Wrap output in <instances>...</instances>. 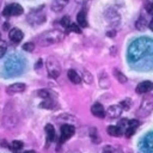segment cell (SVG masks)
<instances>
[{"label": "cell", "mask_w": 153, "mask_h": 153, "mask_svg": "<svg viewBox=\"0 0 153 153\" xmlns=\"http://www.w3.org/2000/svg\"><path fill=\"white\" fill-rule=\"evenodd\" d=\"M45 133H47V139L49 142L54 141L55 139V129L53 127V124H47L45 126Z\"/></svg>", "instance_id": "14"}, {"label": "cell", "mask_w": 153, "mask_h": 153, "mask_svg": "<svg viewBox=\"0 0 153 153\" xmlns=\"http://www.w3.org/2000/svg\"><path fill=\"white\" fill-rule=\"evenodd\" d=\"M41 106L42 108H47V109H53L54 108V102H51L50 98H48L47 100H44V102L41 103Z\"/></svg>", "instance_id": "19"}, {"label": "cell", "mask_w": 153, "mask_h": 153, "mask_svg": "<svg viewBox=\"0 0 153 153\" xmlns=\"http://www.w3.org/2000/svg\"><path fill=\"white\" fill-rule=\"evenodd\" d=\"M62 38H63V33L60 30L54 29V30H49V31H45L42 35H39L37 37V43L39 45L47 47V45H50V44L62 41Z\"/></svg>", "instance_id": "1"}, {"label": "cell", "mask_w": 153, "mask_h": 153, "mask_svg": "<svg viewBox=\"0 0 153 153\" xmlns=\"http://www.w3.org/2000/svg\"><path fill=\"white\" fill-rule=\"evenodd\" d=\"M67 76H68V79H69L73 84H80V81H81L80 75H79V74L76 73V71H74V69H69L68 73H67Z\"/></svg>", "instance_id": "12"}, {"label": "cell", "mask_w": 153, "mask_h": 153, "mask_svg": "<svg viewBox=\"0 0 153 153\" xmlns=\"http://www.w3.org/2000/svg\"><path fill=\"white\" fill-rule=\"evenodd\" d=\"M146 10H147V13H149V14L153 16V2H148L146 5Z\"/></svg>", "instance_id": "29"}, {"label": "cell", "mask_w": 153, "mask_h": 153, "mask_svg": "<svg viewBox=\"0 0 153 153\" xmlns=\"http://www.w3.org/2000/svg\"><path fill=\"white\" fill-rule=\"evenodd\" d=\"M122 110L123 109H122L121 105H111V106H109L108 111L105 112V116L109 117V118H116V117H118L121 115Z\"/></svg>", "instance_id": "7"}, {"label": "cell", "mask_w": 153, "mask_h": 153, "mask_svg": "<svg viewBox=\"0 0 153 153\" xmlns=\"http://www.w3.org/2000/svg\"><path fill=\"white\" fill-rule=\"evenodd\" d=\"M120 105L122 106V109L123 110H128L129 108H130V99H124V100H122L121 103H120Z\"/></svg>", "instance_id": "23"}, {"label": "cell", "mask_w": 153, "mask_h": 153, "mask_svg": "<svg viewBox=\"0 0 153 153\" xmlns=\"http://www.w3.org/2000/svg\"><path fill=\"white\" fill-rule=\"evenodd\" d=\"M6 50H7V44L2 39H0V57H2L5 55Z\"/></svg>", "instance_id": "20"}, {"label": "cell", "mask_w": 153, "mask_h": 153, "mask_svg": "<svg viewBox=\"0 0 153 153\" xmlns=\"http://www.w3.org/2000/svg\"><path fill=\"white\" fill-rule=\"evenodd\" d=\"M2 27H4V29H5V30H7V27H8V23H5V24H4V26H2Z\"/></svg>", "instance_id": "32"}, {"label": "cell", "mask_w": 153, "mask_h": 153, "mask_svg": "<svg viewBox=\"0 0 153 153\" xmlns=\"http://www.w3.org/2000/svg\"><path fill=\"white\" fill-rule=\"evenodd\" d=\"M37 94H38V97H42V98H45V99L50 98L49 92L47 90H39V91H37Z\"/></svg>", "instance_id": "25"}, {"label": "cell", "mask_w": 153, "mask_h": 153, "mask_svg": "<svg viewBox=\"0 0 153 153\" xmlns=\"http://www.w3.org/2000/svg\"><path fill=\"white\" fill-rule=\"evenodd\" d=\"M84 80H85V82H87V84H91V82L93 81V78H92V75L90 74V72H87V71L84 72Z\"/></svg>", "instance_id": "22"}, {"label": "cell", "mask_w": 153, "mask_h": 153, "mask_svg": "<svg viewBox=\"0 0 153 153\" xmlns=\"http://www.w3.org/2000/svg\"><path fill=\"white\" fill-rule=\"evenodd\" d=\"M23 49H24L25 51H33L35 44H33L32 42H27V43H25V44L23 45Z\"/></svg>", "instance_id": "21"}, {"label": "cell", "mask_w": 153, "mask_h": 153, "mask_svg": "<svg viewBox=\"0 0 153 153\" xmlns=\"http://www.w3.org/2000/svg\"><path fill=\"white\" fill-rule=\"evenodd\" d=\"M134 131H135V129H134V128H130V127H128V128H127V130L124 131V134L127 135V137H130V136L134 134Z\"/></svg>", "instance_id": "28"}, {"label": "cell", "mask_w": 153, "mask_h": 153, "mask_svg": "<svg viewBox=\"0 0 153 153\" xmlns=\"http://www.w3.org/2000/svg\"><path fill=\"white\" fill-rule=\"evenodd\" d=\"M148 27H149V29H151V30L153 31V19H152V20H151V22L148 23Z\"/></svg>", "instance_id": "31"}, {"label": "cell", "mask_w": 153, "mask_h": 153, "mask_svg": "<svg viewBox=\"0 0 153 153\" xmlns=\"http://www.w3.org/2000/svg\"><path fill=\"white\" fill-rule=\"evenodd\" d=\"M114 152H115V149L112 147H110V146H108V147H105L103 149V153H114Z\"/></svg>", "instance_id": "30"}, {"label": "cell", "mask_w": 153, "mask_h": 153, "mask_svg": "<svg viewBox=\"0 0 153 153\" xmlns=\"http://www.w3.org/2000/svg\"><path fill=\"white\" fill-rule=\"evenodd\" d=\"M108 134L111 135V136L118 137V136H121V134H123V133L121 131V129L118 128V126H110V127H108Z\"/></svg>", "instance_id": "15"}, {"label": "cell", "mask_w": 153, "mask_h": 153, "mask_svg": "<svg viewBox=\"0 0 153 153\" xmlns=\"http://www.w3.org/2000/svg\"><path fill=\"white\" fill-rule=\"evenodd\" d=\"M68 2H69V0H53L51 10L55 11V12H60V11H62L67 6Z\"/></svg>", "instance_id": "11"}, {"label": "cell", "mask_w": 153, "mask_h": 153, "mask_svg": "<svg viewBox=\"0 0 153 153\" xmlns=\"http://www.w3.org/2000/svg\"><path fill=\"white\" fill-rule=\"evenodd\" d=\"M0 37H1V35H0Z\"/></svg>", "instance_id": "34"}, {"label": "cell", "mask_w": 153, "mask_h": 153, "mask_svg": "<svg viewBox=\"0 0 153 153\" xmlns=\"http://www.w3.org/2000/svg\"><path fill=\"white\" fill-rule=\"evenodd\" d=\"M24 153H36V152L35 151H25Z\"/></svg>", "instance_id": "33"}, {"label": "cell", "mask_w": 153, "mask_h": 153, "mask_svg": "<svg viewBox=\"0 0 153 153\" xmlns=\"http://www.w3.org/2000/svg\"><path fill=\"white\" fill-rule=\"evenodd\" d=\"M22 148H23V142H22V141L14 140V141L11 143V149H12L13 152H19Z\"/></svg>", "instance_id": "16"}, {"label": "cell", "mask_w": 153, "mask_h": 153, "mask_svg": "<svg viewBox=\"0 0 153 153\" xmlns=\"http://www.w3.org/2000/svg\"><path fill=\"white\" fill-rule=\"evenodd\" d=\"M152 88H153V84H152L151 81L146 80V81L140 82V84L136 86V93H139V94H143V93L149 92Z\"/></svg>", "instance_id": "8"}, {"label": "cell", "mask_w": 153, "mask_h": 153, "mask_svg": "<svg viewBox=\"0 0 153 153\" xmlns=\"http://www.w3.org/2000/svg\"><path fill=\"white\" fill-rule=\"evenodd\" d=\"M23 13V7L19 4H10L2 10V14L5 17H11V16H20Z\"/></svg>", "instance_id": "3"}, {"label": "cell", "mask_w": 153, "mask_h": 153, "mask_svg": "<svg viewBox=\"0 0 153 153\" xmlns=\"http://www.w3.org/2000/svg\"><path fill=\"white\" fill-rule=\"evenodd\" d=\"M147 23H146V20H145V18H140L137 22H136V27L139 29V30H142L143 27H145V25H146Z\"/></svg>", "instance_id": "24"}, {"label": "cell", "mask_w": 153, "mask_h": 153, "mask_svg": "<svg viewBox=\"0 0 153 153\" xmlns=\"http://www.w3.org/2000/svg\"><path fill=\"white\" fill-rule=\"evenodd\" d=\"M91 112L96 117H99V118L105 117V110H104V108H103V105L100 103H94L91 106Z\"/></svg>", "instance_id": "10"}, {"label": "cell", "mask_w": 153, "mask_h": 153, "mask_svg": "<svg viewBox=\"0 0 153 153\" xmlns=\"http://www.w3.org/2000/svg\"><path fill=\"white\" fill-rule=\"evenodd\" d=\"M69 30H72L73 32H76V33H80V32H81L80 26H79V25H76V24H72V25L69 26Z\"/></svg>", "instance_id": "27"}, {"label": "cell", "mask_w": 153, "mask_h": 153, "mask_svg": "<svg viewBox=\"0 0 153 153\" xmlns=\"http://www.w3.org/2000/svg\"><path fill=\"white\" fill-rule=\"evenodd\" d=\"M75 133V128L71 124H63L61 127V139H60V142H65L66 140L71 139Z\"/></svg>", "instance_id": "5"}, {"label": "cell", "mask_w": 153, "mask_h": 153, "mask_svg": "<svg viewBox=\"0 0 153 153\" xmlns=\"http://www.w3.org/2000/svg\"><path fill=\"white\" fill-rule=\"evenodd\" d=\"M139 124H140V122L137 120H130V121H128V127H130V128L136 129L139 127Z\"/></svg>", "instance_id": "26"}, {"label": "cell", "mask_w": 153, "mask_h": 153, "mask_svg": "<svg viewBox=\"0 0 153 153\" xmlns=\"http://www.w3.org/2000/svg\"><path fill=\"white\" fill-rule=\"evenodd\" d=\"M45 20V16L42 13V11L39 10H36V11H32L30 12V14L27 16V22L32 25H38V24H42L43 22Z\"/></svg>", "instance_id": "4"}, {"label": "cell", "mask_w": 153, "mask_h": 153, "mask_svg": "<svg viewBox=\"0 0 153 153\" xmlns=\"http://www.w3.org/2000/svg\"><path fill=\"white\" fill-rule=\"evenodd\" d=\"M47 72H48V75L54 79L59 78L61 74V66H60L59 61L53 56L48 57V60H47Z\"/></svg>", "instance_id": "2"}, {"label": "cell", "mask_w": 153, "mask_h": 153, "mask_svg": "<svg viewBox=\"0 0 153 153\" xmlns=\"http://www.w3.org/2000/svg\"><path fill=\"white\" fill-rule=\"evenodd\" d=\"M25 87H26L25 84H23V82H16V84H12V85L7 86L6 91H7V93H10V94H14V93L23 92V91L25 90Z\"/></svg>", "instance_id": "9"}, {"label": "cell", "mask_w": 153, "mask_h": 153, "mask_svg": "<svg viewBox=\"0 0 153 153\" xmlns=\"http://www.w3.org/2000/svg\"><path fill=\"white\" fill-rule=\"evenodd\" d=\"M23 32H22V30L20 29H18V27H13L10 32H8V37H10V39H11V42H13V43H19L22 39H23Z\"/></svg>", "instance_id": "6"}, {"label": "cell", "mask_w": 153, "mask_h": 153, "mask_svg": "<svg viewBox=\"0 0 153 153\" xmlns=\"http://www.w3.org/2000/svg\"><path fill=\"white\" fill-rule=\"evenodd\" d=\"M61 25H62L63 27H67V29H69V26L72 25V22H71V18H69V16H65V17L61 19Z\"/></svg>", "instance_id": "18"}, {"label": "cell", "mask_w": 153, "mask_h": 153, "mask_svg": "<svg viewBox=\"0 0 153 153\" xmlns=\"http://www.w3.org/2000/svg\"><path fill=\"white\" fill-rule=\"evenodd\" d=\"M114 74H115V76H116V79L121 82V84H124L126 81H127V78H126V75L123 74V73H121L120 71H117V69H115L114 71Z\"/></svg>", "instance_id": "17"}, {"label": "cell", "mask_w": 153, "mask_h": 153, "mask_svg": "<svg viewBox=\"0 0 153 153\" xmlns=\"http://www.w3.org/2000/svg\"><path fill=\"white\" fill-rule=\"evenodd\" d=\"M76 23L80 27H86L87 26V20H86V14L84 11H80L76 14Z\"/></svg>", "instance_id": "13"}]
</instances>
